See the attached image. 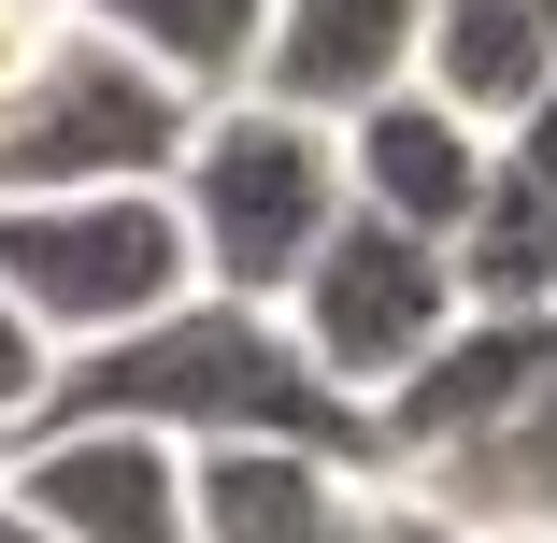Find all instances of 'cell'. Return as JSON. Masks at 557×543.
I'll list each match as a JSON object with an SVG mask.
<instances>
[{"instance_id": "cell-10", "label": "cell", "mask_w": 557, "mask_h": 543, "mask_svg": "<svg viewBox=\"0 0 557 543\" xmlns=\"http://www.w3.org/2000/svg\"><path fill=\"white\" fill-rule=\"evenodd\" d=\"M414 44H429V0H272L258 86H244V100H286V115L344 129L358 100L414 86Z\"/></svg>"}, {"instance_id": "cell-18", "label": "cell", "mask_w": 557, "mask_h": 543, "mask_svg": "<svg viewBox=\"0 0 557 543\" xmlns=\"http://www.w3.org/2000/svg\"><path fill=\"white\" fill-rule=\"evenodd\" d=\"M386 543H486V529H458V515H429V501H400V515H386Z\"/></svg>"}, {"instance_id": "cell-3", "label": "cell", "mask_w": 557, "mask_h": 543, "mask_svg": "<svg viewBox=\"0 0 557 543\" xmlns=\"http://www.w3.org/2000/svg\"><path fill=\"white\" fill-rule=\"evenodd\" d=\"M214 100H186L172 72H144L129 44L58 29L15 86H0V200H58V186H172L186 129Z\"/></svg>"}, {"instance_id": "cell-9", "label": "cell", "mask_w": 557, "mask_h": 543, "mask_svg": "<svg viewBox=\"0 0 557 543\" xmlns=\"http://www.w3.org/2000/svg\"><path fill=\"white\" fill-rule=\"evenodd\" d=\"M329 144H344V214H386V230H414V244H443V230L486 200V172H500V144H486L472 115H443L429 86L358 100Z\"/></svg>"}, {"instance_id": "cell-14", "label": "cell", "mask_w": 557, "mask_h": 543, "mask_svg": "<svg viewBox=\"0 0 557 543\" xmlns=\"http://www.w3.org/2000/svg\"><path fill=\"white\" fill-rule=\"evenodd\" d=\"M443 272H458V314H557V200L486 172V200L443 230Z\"/></svg>"}, {"instance_id": "cell-17", "label": "cell", "mask_w": 557, "mask_h": 543, "mask_svg": "<svg viewBox=\"0 0 557 543\" xmlns=\"http://www.w3.org/2000/svg\"><path fill=\"white\" fill-rule=\"evenodd\" d=\"M58 29H72V0H0V86H15V72H29Z\"/></svg>"}, {"instance_id": "cell-13", "label": "cell", "mask_w": 557, "mask_h": 543, "mask_svg": "<svg viewBox=\"0 0 557 543\" xmlns=\"http://www.w3.org/2000/svg\"><path fill=\"white\" fill-rule=\"evenodd\" d=\"M72 29L129 44V58L172 72L186 100H244V86H258V29H272V0H72Z\"/></svg>"}, {"instance_id": "cell-19", "label": "cell", "mask_w": 557, "mask_h": 543, "mask_svg": "<svg viewBox=\"0 0 557 543\" xmlns=\"http://www.w3.org/2000/svg\"><path fill=\"white\" fill-rule=\"evenodd\" d=\"M0 543H44V515H29V501H15V486H0Z\"/></svg>"}, {"instance_id": "cell-7", "label": "cell", "mask_w": 557, "mask_h": 543, "mask_svg": "<svg viewBox=\"0 0 557 543\" xmlns=\"http://www.w3.org/2000/svg\"><path fill=\"white\" fill-rule=\"evenodd\" d=\"M557 386V314H458L386 400H372V458H386V486L400 472H429V458H458V444H486V429L515 415V400H543Z\"/></svg>"}, {"instance_id": "cell-12", "label": "cell", "mask_w": 557, "mask_h": 543, "mask_svg": "<svg viewBox=\"0 0 557 543\" xmlns=\"http://www.w3.org/2000/svg\"><path fill=\"white\" fill-rule=\"evenodd\" d=\"M414 86L443 100V115H472L486 144L529 115V100L557 86V44L529 0H429V44H414Z\"/></svg>"}, {"instance_id": "cell-1", "label": "cell", "mask_w": 557, "mask_h": 543, "mask_svg": "<svg viewBox=\"0 0 557 543\" xmlns=\"http://www.w3.org/2000/svg\"><path fill=\"white\" fill-rule=\"evenodd\" d=\"M44 415L158 429L172 458H214V444H314V458H372V415H358L344 386H329V372L286 344V314H272V300H214V286L158 300L144 330L86 344V358H58ZM44 415H29V429H44ZM372 472H386V458H372Z\"/></svg>"}, {"instance_id": "cell-5", "label": "cell", "mask_w": 557, "mask_h": 543, "mask_svg": "<svg viewBox=\"0 0 557 543\" xmlns=\"http://www.w3.org/2000/svg\"><path fill=\"white\" fill-rule=\"evenodd\" d=\"M286 314V344L344 386L358 415L458 330V272H443V244H414V230H386V214H344L314 258H300V286L272 300Z\"/></svg>"}, {"instance_id": "cell-15", "label": "cell", "mask_w": 557, "mask_h": 543, "mask_svg": "<svg viewBox=\"0 0 557 543\" xmlns=\"http://www.w3.org/2000/svg\"><path fill=\"white\" fill-rule=\"evenodd\" d=\"M44 386H58V344L29 330V314H15V300H0V444H15V429L44 415Z\"/></svg>"}, {"instance_id": "cell-11", "label": "cell", "mask_w": 557, "mask_h": 543, "mask_svg": "<svg viewBox=\"0 0 557 543\" xmlns=\"http://www.w3.org/2000/svg\"><path fill=\"white\" fill-rule=\"evenodd\" d=\"M400 501L458 515V529H486V543H557V386H543V400H515L486 444H458V458L400 472Z\"/></svg>"}, {"instance_id": "cell-4", "label": "cell", "mask_w": 557, "mask_h": 543, "mask_svg": "<svg viewBox=\"0 0 557 543\" xmlns=\"http://www.w3.org/2000/svg\"><path fill=\"white\" fill-rule=\"evenodd\" d=\"M186 230L172 186H58V200H0V300L29 314L58 358L144 330L158 300H186Z\"/></svg>"}, {"instance_id": "cell-6", "label": "cell", "mask_w": 557, "mask_h": 543, "mask_svg": "<svg viewBox=\"0 0 557 543\" xmlns=\"http://www.w3.org/2000/svg\"><path fill=\"white\" fill-rule=\"evenodd\" d=\"M0 486L44 515V543H186V458L158 429L44 415V429L0 444Z\"/></svg>"}, {"instance_id": "cell-20", "label": "cell", "mask_w": 557, "mask_h": 543, "mask_svg": "<svg viewBox=\"0 0 557 543\" xmlns=\"http://www.w3.org/2000/svg\"><path fill=\"white\" fill-rule=\"evenodd\" d=\"M529 15H543V44H557V0H529Z\"/></svg>"}, {"instance_id": "cell-2", "label": "cell", "mask_w": 557, "mask_h": 543, "mask_svg": "<svg viewBox=\"0 0 557 543\" xmlns=\"http://www.w3.org/2000/svg\"><path fill=\"white\" fill-rule=\"evenodd\" d=\"M172 230L214 300H286L300 258L344 230V144L286 100H214L172 158Z\"/></svg>"}, {"instance_id": "cell-8", "label": "cell", "mask_w": 557, "mask_h": 543, "mask_svg": "<svg viewBox=\"0 0 557 543\" xmlns=\"http://www.w3.org/2000/svg\"><path fill=\"white\" fill-rule=\"evenodd\" d=\"M400 486L372 458H314V444H214L186 458V543H386Z\"/></svg>"}, {"instance_id": "cell-16", "label": "cell", "mask_w": 557, "mask_h": 543, "mask_svg": "<svg viewBox=\"0 0 557 543\" xmlns=\"http://www.w3.org/2000/svg\"><path fill=\"white\" fill-rule=\"evenodd\" d=\"M500 172H515V186H543V200H557V86H543V100H529V115H515V129H500Z\"/></svg>"}]
</instances>
